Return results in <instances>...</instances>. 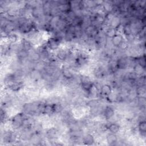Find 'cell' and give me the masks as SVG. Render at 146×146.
<instances>
[{"label":"cell","instance_id":"obj_1","mask_svg":"<svg viewBox=\"0 0 146 146\" xmlns=\"http://www.w3.org/2000/svg\"><path fill=\"white\" fill-rule=\"evenodd\" d=\"M27 115L23 112L15 115L11 120V125L12 128L15 130L22 128L23 121Z\"/></svg>","mask_w":146,"mask_h":146},{"label":"cell","instance_id":"obj_2","mask_svg":"<svg viewBox=\"0 0 146 146\" xmlns=\"http://www.w3.org/2000/svg\"><path fill=\"white\" fill-rule=\"evenodd\" d=\"M62 41H60L59 39H57L56 38L52 36L50 38L47 42L46 43V44L48 48V49L50 51H55L58 50L60 45V43Z\"/></svg>","mask_w":146,"mask_h":146},{"label":"cell","instance_id":"obj_3","mask_svg":"<svg viewBox=\"0 0 146 146\" xmlns=\"http://www.w3.org/2000/svg\"><path fill=\"white\" fill-rule=\"evenodd\" d=\"M99 96L103 99H106V98L112 92V88L109 84H102L99 89Z\"/></svg>","mask_w":146,"mask_h":146},{"label":"cell","instance_id":"obj_4","mask_svg":"<svg viewBox=\"0 0 146 146\" xmlns=\"http://www.w3.org/2000/svg\"><path fill=\"white\" fill-rule=\"evenodd\" d=\"M124 40L125 39L122 34L120 33H116L111 39V43L113 47L119 48Z\"/></svg>","mask_w":146,"mask_h":146},{"label":"cell","instance_id":"obj_5","mask_svg":"<svg viewBox=\"0 0 146 146\" xmlns=\"http://www.w3.org/2000/svg\"><path fill=\"white\" fill-rule=\"evenodd\" d=\"M29 76L32 80L34 81H38L43 79V72L35 68H32L29 72Z\"/></svg>","mask_w":146,"mask_h":146},{"label":"cell","instance_id":"obj_6","mask_svg":"<svg viewBox=\"0 0 146 146\" xmlns=\"http://www.w3.org/2000/svg\"><path fill=\"white\" fill-rule=\"evenodd\" d=\"M60 72L63 78L66 80H70L75 76L72 70L67 66L63 67L61 69Z\"/></svg>","mask_w":146,"mask_h":146},{"label":"cell","instance_id":"obj_7","mask_svg":"<svg viewBox=\"0 0 146 146\" xmlns=\"http://www.w3.org/2000/svg\"><path fill=\"white\" fill-rule=\"evenodd\" d=\"M28 59L33 63H36L41 60V56L38 51L35 50L33 48L30 50L29 51Z\"/></svg>","mask_w":146,"mask_h":146},{"label":"cell","instance_id":"obj_8","mask_svg":"<svg viewBox=\"0 0 146 146\" xmlns=\"http://www.w3.org/2000/svg\"><path fill=\"white\" fill-rule=\"evenodd\" d=\"M115 113V109L112 106H106L103 108L102 112V114L106 120H110L111 119H112L114 116Z\"/></svg>","mask_w":146,"mask_h":146},{"label":"cell","instance_id":"obj_9","mask_svg":"<svg viewBox=\"0 0 146 146\" xmlns=\"http://www.w3.org/2000/svg\"><path fill=\"white\" fill-rule=\"evenodd\" d=\"M70 53L64 48H59L55 54L57 60L59 61H64L68 58Z\"/></svg>","mask_w":146,"mask_h":146},{"label":"cell","instance_id":"obj_10","mask_svg":"<svg viewBox=\"0 0 146 146\" xmlns=\"http://www.w3.org/2000/svg\"><path fill=\"white\" fill-rule=\"evenodd\" d=\"M24 86V83L22 80H17L12 83L8 88L13 92H16L19 91Z\"/></svg>","mask_w":146,"mask_h":146},{"label":"cell","instance_id":"obj_11","mask_svg":"<svg viewBox=\"0 0 146 146\" xmlns=\"http://www.w3.org/2000/svg\"><path fill=\"white\" fill-rule=\"evenodd\" d=\"M59 131L55 127H52L46 132V137L48 140H55L58 138Z\"/></svg>","mask_w":146,"mask_h":146},{"label":"cell","instance_id":"obj_12","mask_svg":"<svg viewBox=\"0 0 146 146\" xmlns=\"http://www.w3.org/2000/svg\"><path fill=\"white\" fill-rule=\"evenodd\" d=\"M106 128L111 133L117 134L120 130V126L119 124L115 122H110L106 125Z\"/></svg>","mask_w":146,"mask_h":146},{"label":"cell","instance_id":"obj_13","mask_svg":"<svg viewBox=\"0 0 146 146\" xmlns=\"http://www.w3.org/2000/svg\"><path fill=\"white\" fill-rule=\"evenodd\" d=\"M15 54H16L17 59L19 62L23 61V60L27 59L28 56H29V52L23 49L22 48L18 50L16 52Z\"/></svg>","mask_w":146,"mask_h":146},{"label":"cell","instance_id":"obj_14","mask_svg":"<svg viewBox=\"0 0 146 146\" xmlns=\"http://www.w3.org/2000/svg\"><path fill=\"white\" fill-rule=\"evenodd\" d=\"M20 43L21 44L22 48L27 51L33 48L31 41L27 38H22Z\"/></svg>","mask_w":146,"mask_h":146},{"label":"cell","instance_id":"obj_15","mask_svg":"<svg viewBox=\"0 0 146 146\" xmlns=\"http://www.w3.org/2000/svg\"><path fill=\"white\" fill-rule=\"evenodd\" d=\"M102 5L106 13H113V9H114V5L112 1H103Z\"/></svg>","mask_w":146,"mask_h":146},{"label":"cell","instance_id":"obj_16","mask_svg":"<svg viewBox=\"0 0 146 146\" xmlns=\"http://www.w3.org/2000/svg\"><path fill=\"white\" fill-rule=\"evenodd\" d=\"M106 139L107 142L110 145H115L117 142L118 140V138L116 134L111 132L108 133L106 135Z\"/></svg>","mask_w":146,"mask_h":146},{"label":"cell","instance_id":"obj_17","mask_svg":"<svg viewBox=\"0 0 146 146\" xmlns=\"http://www.w3.org/2000/svg\"><path fill=\"white\" fill-rule=\"evenodd\" d=\"M120 26H121V21H120V16L115 15L110 22V27L117 30V29L119 28Z\"/></svg>","mask_w":146,"mask_h":146},{"label":"cell","instance_id":"obj_18","mask_svg":"<svg viewBox=\"0 0 146 146\" xmlns=\"http://www.w3.org/2000/svg\"><path fill=\"white\" fill-rule=\"evenodd\" d=\"M43 114L47 115V116H50L54 114V106L53 104H50V103H46L44 106Z\"/></svg>","mask_w":146,"mask_h":146},{"label":"cell","instance_id":"obj_19","mask_svg":"<svg viewBox=\"0 0 146 146\" xmlns=\"http://www.w3.org/2000/svg\"><path fill=\"white\" fill-rule=\"evenodd\" d=\"M82 141L86 145H92L95 142V139L92 134L87 133L83 136Z\"/></svg>","mask_w":146,"mask_h":146},{"label":"cell","instance_id":"obj_20","mask_svg":"<svg viewBox=\"0 0 146 146\" xmlns=\"http://www.w3.org/2000/svg\"><path fill=\"white\" fill-rule=\"evenodd\" d=\"M86 104L91 109L99 107L100 106V102L99 101V99L96 98H92L90 100H88Z\"/></svg>","mask_w":146,"mask_h":146},{"label":"cell","instance_id":"obj_21","mask_svg":"<svg viewBox=\"0 0 146 146\" xmlns=\"http://www.w3.org/2000/svg\"><path fill=\"white\" fill-rule=\"evenodd\" d=\"M138 130L141 136H145L146 132V122L145 120L139 121L138 123Z\"/></svg>","mask_w":146,"mask_h":146},{"label":"cell","instance_id":"obj_22","mask_svg":"<svg viewBox=\"0 0 146 146\" xmlns=\"http://www.w3.org/2000/svg\"><path fill=\"white\" fill-rule=\"evenodd\" d=\"M122 33L125 37H127L132 34V29L130 24L122 26Z\"/></svg>","mask_w":146,"mask_h":146},{"label":"cell","instance_id":"obj_23","mask_svg":"<svg viewBox=\"0 0 146 146\" xmlns=\"http://www.w3.org/2000/svg\"><path fill=\"white\" fill-rule=\"evenodd\" d=\"M145 87L144 86H137L135 88V92L137 97L145 96Z\"/></svg>","mask_w":146,"mask_h":146},{"label":"cell","instance_id":"obj_24","mask_svg":"<svg viewBox=\"0 0 146 146\" xmlns=\"http://www.w3.org/2000/svg\"><path fill=\"white\" fill-rule=\"evenodd\" d=\"M136 103L137 106L139 108L141 107H145V104H146V99L145 96H139L137 97L136 100Z\"/></svg>","mask_w":146,"mask_h":146},{"label":"cell","instance_id":"obj_25","mask_svg":"<svg viewBox=\"0 0 146 146\" xmlns=\"http://www.w3.org/2000/svg\"><path fill=\"white\" fill-rule=\"evenodd\" d=\"M116 33H117L116 29L111 27H109L107 29V30L106 31L105 35H106V36L107 37V38L111 39Z\"/></svg>","mask_w":146,"mask_h":146}]
</instances>
